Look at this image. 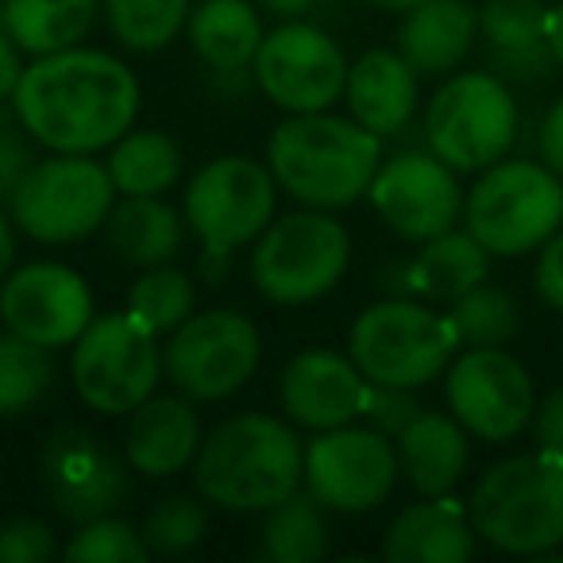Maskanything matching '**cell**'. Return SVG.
I'll list each match as a JSON object with an SVG mask.
<instances>
[{
    "label": "cell",
    "mask_w": 563,
    "mask_h": 563,
    "mask_svg": "<svg viewBox=\"0 0 563 563\" xmlns=\"http://www.w3.org/2000/svg\"><path fill=\"white\" fill-rule=\"evenodd\" d=\"M101 232L120 263L143 271L174 263L186 243V224L163 197H120Z\"/></svg>",
    "instance_id": "obj_27"
},
{
    "label": "cell",
    "mask_w": 563,
    "mask_h": 563,
    "mask_svg": "<svg viewBox=\"0 0 563 563\" xmlns=\"http://www.w3.org/2000/svg\"><path fill=\"white\" fill-rule=\"evenodd\" d=\"M263 9H271L274 16H301L317 4V0H258Z\"/></svg>",
    "instance_id": "obj_47"
},
{
    "label": "cell",
    "mask_w": 563,
    "mask_h": 563,
    "mask_svg": "<svg viewBox=\"0 0 563 563\" xmlns=\"http://www.w3.org/2000/svg\"><path fill=\"white\" fill-rule=\"evenodd\" d=\"M109 166L93 155H51L32 166L9 201L16 228L35 243H78L101 232L117 205Z\"/></svg>",
    "instance_id": "obj_11"
},
{
    "label": "cell",
    "mask_w": 563,
    "mask_h": 563,
    "mask_svg": "<svg viewBox=\"0 0 563 563\" xmlns=\"http://www.w3.org/2000/svg\"><path fill=\"white\" fill-rule=\"evenodd\" d=\"M194 483L228 514H266L306 486V444L271 413H235L201 437Z\"/></svg>",
    "instance_id": "obj_2"
},
{
    "label": "cell",
    "mask_w": 563,
    "mask_h": 563,
    "mask_svg": "<svg viewBox=\"0 0 563 563\" xmlns=\"http://www.w3.org/2000/svg\"><path fill=\"white\" fill-rule=\"evenodd\" d=\"M421 413V401H417L413 390H401V386H378L371 383L367 406H363V421L371 429L386 432L390 440H398L401 432L409 429V421Z\"/></svg>",
    "instance_id": "obj_40"
},
{
    "label": "cell",
    "mask_w": 563,
    "mask_h": 563,
    "mask_svg": "<svg viewBox=\"0 0 563 563\" xmlns=\"http://www.w3.org/2000/svg\"><path fill=\"white\" fill-rule=\"evenodd\" d=\"M329 509L301 486L294 498L266 509L258 552L271 563H317L329 555Z\"/></svg>",
    "instance_id": "obj_31"
},
{
    "label": "cell",
    "mask_w": 563,
    "mask_h": 563,
    "mask_svg": "<svg viewBox=\"0 0 563 563\" xmlns=\"http://www.w3.org/2000/svg\"><path fill=\"white\" fill-rule=\"evenodd\" d=\"M189 0H104L109 27L128 51L155 55L170 47L189 20Z\"/></svg>",
    "instance_id": "obj_34"
},
{
    "label": "cell",
    "mask_w": 563,
    "mask_h": 563,
    "mask_svg": "<svg viewBox=\"0 0 563 563\" xmlns=\"http://www.w3.org/2000/svg\"><path fill=\"white\" fill-rule=\"evenodd\" d=\"M378 220L401 240L424 243L455 228L463 212V189L455 170L432 151H401L378 166L367 189Z\"/></svg>",
    "instance_id": "obj_17"
},
{
    "label": "cell",
    "mask_w": 563,
    "mask_h": 563,
    "mask_svg": "<svg viewBox=\"0 0 563 563\" xmlns=\"http://www.w3.org/2000/svg\"><path fill=\"white\" fill-rule=\"evenodd\" d=\"M529 429H532V440H537V448L563 455V386H555V390L548 394L544 401H537Z\"/></svg>",
    "instance_id": "obj_42"
},
{
    "label": "cell",
    "mask_w": 563,
    "mask_h": 563,
    "mask_svg": "<svg viewBox=\"0 0 563 563\" xmlns=\"http://www.w3.org/2000/svg\"><path fill=\"white\" fill-rule=\"evenodd\" d=\"M251 74L282 112H324L344 97L347 58L317 24H282L263 35Z\"/></svg>",
    "instance_id": "obj_14"
},
{
    "label": "cell",
    "mask_w": 563,
    "mask_h": 563,
    "mask_svg": "<svg viewBox=\"0 0 563 563\" xmlns=\"http://www.w3.org/2000/svg\"><path fill=\"white\" fill-rule=\"evenodd\" d=\"M452 321L460 347H501L521 332V306L498 286H475L452 301Z\"/></svg>",
    "instance_id": "obj_35"
},
{
    "label": "cell",
    "mask_w": 563,
    "mask_h": 563,
    "mask_svg": "<svg viewBox=\"0 0 563 563\" xmlns=\"http://www.w3.org/2000/svg\"><path fill=\"white\" fill-rule=\"evenodd\" d=\"M471 514L452 498H424L406 506L383 537V555L390 563H467L475 555Z\"/></svg>",
    "instance_id": "obj_22"
},
{
    "label": "cell",
    "mask_w": 563,
    "mask_h": 563,
    "mask_svg": "<svg viewBox=\"0 0 563 563\" xmlns=\"http://www.w3.org/2000/svg\"><path fill=\"white\" fill-rule=\"evenodd\" d=\"M24 78V51L16 47V40L9 35V27L0 24V101L12 97V89Z\"/></svg>",
    "instance_id": "obj_44"
},
{
    "label": "cell",
    "mask_w": 563,
    "mask_h": 563,
    "mask_svg": "<svg viewBox=\"0 0 563 563\" xmlns=\"http://www.w3.org/2000/svg\"><path fill=\"white\" fill-rule=\"evenodd\" d=\"M371 383L352 355H340L332 347H306L294 355L278 378L282 409L298 429L329 432L340 424H352L363 417Z\"/></svg>",
    "instance_id": "obj_19"
},
{
    "label": "cell",
    "mask_w": 563,
    "mask_h": 563,
    "mask_svg": "<svg viewBox=\"0 0 563 563\" xmlns=\"http://www.w3.org/2000/svg\"><path fill=\"white\" fill-rule=\"evenodd\" d=\"M475 532L509 555H544L563 544V455L501 460L478 478L467 501Z\"/></svg>",
    "instance_id": "obj_4"
},
{
    "label": "cell",
    "mask_w": 563,
    "mask_h": 563,
    "mask_svg": "<svg viewBox=\"0 0 563 563\" xmlns=\"http://www.w3.org/2000/svg\"><path fill=\"white\" fill-rule=\"evenodd\" d=\"M101 0H4V27L32 58L78 47L97 20Z\"/></svg>",
    "instance_id": "obj_29"
},
{
    "label": "cell",
    "mask_w": 563,
    "mask_h": 563,
    "mask_svg": "<svg viewBox=\"0 0 563 563\" xmlns=\"http://www.w3.org/2000/svg\"><path fill=\"white\" fill-rule=\"evenodd\" d=\"M517 135V104L498 74L471 70L455 74L432 93L424 117V140L437 158H444L455 174H483Z\"/></svg>",
    "instance_id": "obj_10"
},
{
    "label": "cell",
    "mask_w": 563,
    "mask_h": 563,
    "mask_svg": "<svg viewBox=\"0 0 563 563\" xmlns=\"http://www.w3.org/2000/svg\"><path fill=\"white\" fill-rule=\"evenodd\" d=\"M51 383H55L51 347L32 344L16 332H4L0 336V417L32 413L47 398Z\"/></svg>",
    "instance_id": "obj_33"
},
{
    "label": "cell",
    "mask_w": 563,
    "mask_h": 563,
    "mask_svg": "<svg viewBox=\"0 0 563 563\" xmlns=\"http://www.w3.org/2000/svg\"><path fill=\"white\" fill-rule=\"evenodd\" d=\"M9 101L40 147L97 155L132 132L140 117V78L117 55L78 43L24 66Z\"/></svg>",
    "instance_id": "obj_1"
},
{
    "label": "cell",
    "mask_w": 563,
    "mask_h": 563,
    "mask_svg": "<svg viewBox=\"0 0 563 563\" xmlns=\"http://www.w3.org/2000/svg\"><path fill=\"white\" fill-rule=\"evenodd\" d=\"M490 74L514 86H544L560 70L548 43V9L540 0H486L478 9Z\"/></svg>",
    "instance_id": "obj_20"
},
{
    "label": "cell",
    "mask_w": 563,
    "mask_h": 563,
    "mask_svg": "<svg viewBox=\"0 0 563 563\" xmlns=\"http://www.w3.org/2000/svg\"><path fill=\"white\" fill-rule=\"evenodd\" d=\"M147 555L151 548L143 540V532L120 521L117 514L78 525L74 540L66 544V560L70 563H143Z\"/></svg>",
    "instance_id": "obj_37"
},
{
    "label": "cell",
    "mask_w": 563,
    "mask_h": 563,
    "mask_svg": "<svg viewBox=\"0 0 563 563\" xmlns=\"http://www.w3.org/2000/svg\"><path fill=\"white\" fill-rule=\"evenodd\" d=\"M394 278L401 282L398 294H409V298L455 301L490 278V251L471 232L452 228V232L424 240L421 251L394 271Z\"/></svg>",
    "instance_id": "obj_26"
},
{
    "label": "cell",
    "mask_w": 563,
    "mask_h": 563,
    "mask_svg": "<svg viewBox=\"0 0 563 563\" xmlns=\"http://www.w3.org/2000/svg\"><path fill=\"white\" fill-rule=\"evenodd\" d=\"M109 178L120 197H158L178 186L181 178V147L166 132L143 128V132H124L109 147Z\"/></svg>",
    "instance_id": "obj_30"
},
{
    "label": "cell",
    "mask_w": 563,
    "mask_h": 563,
    "mask_svg": "<svg viewBox=\"0 0 563 563\" xmlns=\"http://www.w3.org/2000/svg\"><path fill=\"white\" fill-rule=\"evenodd\" d=\"M478 35V9L471 0H424L406 12L398 51L421 78H444L471 55Z\"/></svg>",
    "instance_id": "obj_24"
},
{
    "label": "cell",
    "mask_w": 563,
    "mask_h": 563,
    "mask_svg": "<svg viewBox=\"0 0 563 563\" xmlns=\"http://www.w3.org/2000/svg\"><path fill=\"white\" fill-rule=\"evenodd\" d=\"M417 78L421 74L406 63L401 51H367L347 66V112L383 140L398 135L417 112V97H421Z\"/></svg>",
    "instance_id": "obj_23"
},
{
    "label": "cell",
    "mask_w": 563,
    "mask_h": 563,
    "mask_svg": "<svg viewBox=\"0 0 563 563\" xmlns=\"http://www.w3.org/2000/svg\"><path fill=\"white\" fill-rule=\"evenodd\" d=\"M70 378L78 398L104 417H128L163 383V347L132 313L93 317L74 340Z\"/></svg>",
    "instance_id": "obj_9"
},
{
    "label": "cell",
    "mask_w": 563,
    "mask_h": 563,
    "mask_svg": "<svg viewBox=\"0 0 563 563\" xmlns=\"http://www.w3.org/2000/svg\"><path fill=\"white\" fill-rule=\"evenodd\" d=\"M12 263H16V220L0 205V282L9 278Z\"/></svg>",
    "instance_id": "obj_45"
},
{
    "label": "cell",
    "mask_w": 563,
    "mask_h": 563,
    "mask_svg": "<svg viewBox=\"0 0 563 563\" xmlns=\"http://www.w3.org/2000/svg\"><path fill=\"white\" fill-rule=\"evenodd\" d=\"M467 437L471 432L463 429L455 417L421 409V413L409 421V429L394 440V444H398V463H401L406 483L413 486L421 498L452 494L471 463Z\"/></svg>",
    "instance_id": "obj_25"
},
{
    "label": "cell",
    "mask_w": 563,
    "mask_h": 563,
    "mask_svg": "<svg viewBox=\"0 0 563 563\" xmlns=\"http://www.w3.org/2000/svg\"><path fill=\"white\" fill-rule=\"evenodd\" d=\"M463 217L490 255H529L563 228V178L544 163L498 158L467 194Z\"/></svg>",
    "instance_id": "obj_8"
},
{
    "label": "cell",
    "mask_w": 563,
    "mask_h": 563,
    "mask_svg": "<svg viewBox=\"0 0 563 563\" xmlns=\"http://www.w3.org/2000/svg\"><path fill=\"white\" fill-rule=\"evenodd\" d=\"M532 282H537L540 298L563 313V228L544 243V247H540L537 274H532Z\"/></svg>",
    "instance_id": "obj_41"
},
{
    "label": "cell",
    "mask_w": 563,
    "mask_h": 563,
    "mask_svg": "<svg viewBox=\"0 0 563 563\" xmlns=\"http://www.w3.org/2000/svg\"><path fill=\"white\" fill-rule=\"evenodd\" d=\"M40 163L35 151V135L24 124L0 120V205H9L16 197V189L24 186V178L32 174V166Z\"/></svg>",
    "instance_id": "obj_38"
},
{
    "label": "cell",
    "mask_w": 563,
    "mask_h": 563,
    "mask_svg": "<svg viewBox=\"0 0 563 563\" xmlns=\"http://www.w3.org/2000/svg\"><path fill=\"white\" fill-rule=\"evenodd\" d=\"M444 394L455 421L486 444L521 437L537 409L529 371L501 347H467L452 360Z\"/></svg>",
    "instance_id": "obj_15"
},
{
    "label": "cell",
    "mask_w": 563,
    "mask_h": 563,
    "mask_svg": "<svg viewBox=\"0 0 563 563\" xmlns=\"http://www.w3.org/2000/svg\"><path fill=\"white\" fill-rule=\"evenodd\" d=\"M55 555V532L40 517H12L0 525V563H43Z\"/></svg>",
    "instance_id": "obj_39"
},
{
    "label": "cell",
    "mask_w": 563,
    "mask_h": 563,
    "mask_svg": "<svg viewBox=\"0 0 563 563\" xmlns=\"http://www.w3.org/2000/svg\"><path fill=\"white\" fill-rule=\"evenodd\" d=\"M186 35L194 55L212 74H243L255 63L266 32L247 0H201L189 9Z\"/></svg>",
    "instance_id": "obj_28"
},
{
    "label": "cell",
    "mask_w": 563,
    "mask_h": 563,
    "mask_svg": "<svg viewBox=\"0 0 563 563\" xmlns=\"http://www.w3.org/2000/svg\"><path fill=\"white\" fill-rule=\"evenodd\" d=\"M540 163L563 178V97L548 109L544 124H540Z\"/></svg>",
    "instance_id": "obj_43"
},
{
    "label": "cell",
    "mask_w": 563,
    "mask_h": 563,
    "mask_svg": "<svg viewBox=\"0 0 563 563\" xmlns=\"http://www.w3.org/2000/svg\"><path fill=\"white\" fill-rule=\"evenodd\" d=\"M0 24H4V0H0Z\"/></svg>",
    "instance_id": "obj_49"
},
{
    "label": "cell",
    "mask_w": 563,
    "mask_h": 563,
    "mask_svg": "<svg viewBox=\"0 0 563 563\" xmlns=\"http://www.w3.org/2000/svg\"><path fill=\"white\" fill-rule=\"evenodd\" d=\"M197 309V286L186 271L163 263L147 266V271L135 278V286L128 290V313L151 329L155 336H170L174 329L194 317Z\"/></svg>",
    "instance_id": "obj_32"
},
{
    "label": "cell",
    "mask_w": 563,
    "mask_h": 563,
    "mask_svg": "<svg viewBox=\"0 0 563 563\" xmlns=\"http://www.w3.org/2000/svg\"><path fill=\"white\" fill-rule=\"evenodd\" d=\"M201 437V421L186 394H151L128 413L124 460L147 478H174L178 471L194 467Z\"/></svg>",
    "instance_id": "obj_21"
},
{
    "label": "cell",
    "mask_w": 563,
    "mask_h": 563,
    "mask_svg": "<svg viewBox=\"0 0 563 563\" xmlns=\"http://www.w3.org/2000/svg\"><path fill=\"white\" fill-rule=\"evenodd\" d=\"M263 360L255 321L235 309L194 313L163 344V375L189 401H224L251 383Z\"/></svg>",
    "instance_id": "obj_12"
},
{
    "label": "cell",
    "mask_w": 563,
    "mask_h": 563,
    "mask_svg": "<svg viewBox=\"0 0 563 563\" xmlns=\"http://www.w3.org/2000/svg\"><path fill=\"white\" fill-rule=\"evenodd\" d=\"M398 475V444L371 424L317 432L306 448V490L329 514H371L390 501Z\"/></svg>",
    "instance_id": "obj_13"
},
{
    "label": "cell",
    "mask_w": 563,
    "mask_h": 563,
    "mask_svg": "<svg viewBox=\"0 0 563 563\" xmlns=\"http://www.w3.org/2000/svg\"><path fill=\"white\" fill-rule=\"evenodd\" d=\"M43 483H47L51 506L58 517L74 525L97 521V517L117 514L132 494V463H124L117 452L101 444L89 429L66 424L55 429L40 455Z\"/></svg>",
    "instance_id": "obj_16"
},
{
    "label": "cell",
    "mask_w": 563,
    "mask_h": 563,
    "mask_svg": "<svg viewBox=\"0 0 563 563\" xmlns=\"http://www.w3.org/2000/svg\"><path fill=\"white\" fill-rule=\"evenodd\" d=\"M266 166L278 186L309 209L336 212L367 197L383 166V135L324 112H290L271 132Z\"/></svg>",
    "instance_id": "obj_3"
},
{
    "label": "cell",
    "mask_w": 563,
    "mask_h": 563,
    "mask_svg": "<svg viewBox=\"0 0 563 563\" xmlns=\"http://www.w3.org/2000/svg\"><path fill=\"white\" fill-rule=\"evenodd\" d=\"M93 290L74 266L27 263L0 282V321L40 347H74L93 321Z\"/></svg>",
    "instance_id": "obj_18"
},
{
    "label": "cell",
    "mask_w": 563,
    "mask_h": 563,
    "mask_svg": "<svg viewBox=\"0 0 563 563\" xmlns=\"http://www.w3.org/2000/svg\"><path fill=\"white\" fill-rule=\"evenodd\" d=\"M278 178L251 155H220L186 186V224L201 240V278L224 282L232 251L255 243L278 209Z\"/></svg>",
    "instance_id": "obj_5"
},
{
    "label": "cell",
    "mask_w": 563,
    "mask_h": 563,
    "mask_svg": "<svg viewBox=\"0 0 563 563\" xmlns=\"http://www.w3.org/2000/svg\"><path fill=\"white\" fill-rule=\"evenodd\" d=\"M460 352L452 321L413 298H386L367 306L347 332V355L367 383L421 390L452 367Z\"/></svg>",
    "instance_id": "obj_6"
},
{
    "label": "cell",
    "mask_w": 563,
    "mask_h": 563,
    "mask_svg": "<svg viewBox=\"0 0 563 563\" xmlns=\"http://www.w3.org/2000/svg\"><path fill=\"white\" fill-rule=\"evenodd\" d=\"M548 43H552V55L563 70V0L555 9H548Z\"/></svg>",
    "instance_id": "obj_46"
},
{
    "label": "cell",
    "mask_w": 563,
    "mask_h": 563,
    "mask_svg": "<svg viewBox=\"0 0 563 563\" xmlns=\"http://www.w3.org/2000/svg\"><path fill=\"white\" fill-rule=\"evenodd\" d=\"M140 532L155 555H186L209 537V506L201 494H170L143 517Z\"/></svg>",
    "instance_id": "obj_36"
},
{
    "label": "cell",
    "mask_w": 563,
    "mask_h": 563,
    "mask_svg": "<svg viewBox=\"0 0 563 563\" xmlns=\"http://www.w3.org/2000/svg\"><path fill=\"white\" fill-rule=\"evenodd\" d=\"M352 263V235L324 209L271 220L251 251V282L274 306H309L332 294Z\"/></svg>",
    "instance_id": "obj_7"
},
{
    "label": "cell",
    "mask_w": 563,
    "mask_h": 563,
    "mask_svg": "<svg viewBox=\"0 0 563 563\" xmlns=\"http://www.w3.org/2000/svg\"><path fill=\"white\" fill-rule=\"evenodd\" d=\"M367 4H375L378 12H409L417 4H424V0H367Z\"/></svg>",
    "instance_id": "obj_48"
}]
</instances>
